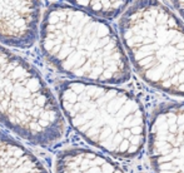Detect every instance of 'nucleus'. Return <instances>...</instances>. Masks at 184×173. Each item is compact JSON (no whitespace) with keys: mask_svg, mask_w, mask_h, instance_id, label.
<instances>
[{"mask_svg":"<svg viewBox=\"0 0 184 173\" xmlns=\"http://www.w3.org/2000/svg\"><path fill=\"white\" fill-rule=\"evenodd\" d=\"M40 2H0V45L26 49L39 38L42 20Z\"/></svg>","mask_w":184,"mask_h":173,"instance_id":"obj_6","label":"nucleus"},{"mask_svg":"<svg viewBox=\"0 0 184 173\" xmlns=\"http://www.w3.org/2000/svg\"><path fill=\"white\" fill-rule=\"evenodd\" d=\"M0 173L49 172L25 146L0 129Z\"/></svg>","mask_w":184,"mask_h":173,"instance_id":"obj_8","label":"nucleus"},{"mask_svg":"<svg viewBox=\"0 0 184 173\" xmlns=\"http://www.w3.org/2000/svg\"><path fill=\"white\" fill-rule=\"evenodd\" d=\"M129 63L149 85L184 97V24L160 2H135L119 19Z\"/></svg>","mask_w":184,"mask_h":173,"instance_id":"obj_3","label":"nucleus"},{"mask_svg":"<svg viewBox=\"0 0 184 173\" xmlns=\"http://www.w3.org/2000/svg\"><path fill=\"white\" fill-rule=\"evenodd\" d=\"M83 12L99 19H113L127 10L128 2H69Z\"/></svg>","mask_w":184,"mask_h":173,"instance_id":"obj_9","label":"nucleus"},{"mask_svg":"<svg viewBox=\"0 0 184 173\" xmlns=\"http://www.w3.org/2000/svg\"><path fill=\"white\" fill-rule=\"evenodd\" d=\"M148 152L154 173H184V104H165L154 112Z\"/></svg>","mask_w":184,"mask_h":173,"instance_id":"obj_5","label":"nucleus"},{"mask_svg":"<svg viewBox=\"0 0 184 173\" xmlns=\"http://www.w3.org/2000/svg\"><path fill=\"white\" fill-rule=\"evenodd\" d=\"M56 100L65 123L89 144L119 158H134L144 148L145 113L129 92L65 80L58 87Z\"/></svg>","mask_w":184,"mask_h":173,"instance_id":"obj_2","label":"nucleus"},{"mask_svg":"<svg viewBox=\"0 0 184 173\" xmlns=\"http://www.w3.org/2000/svg\"><path fill=\"white\" fill-rule=\"evenodd\" d=\"M173 4L175 5V8L179 10L180 15H182V16H183V19H184V2H174Z\"/></svg>","mask_w":184,"mask_h":173,"instance_id":"obj_10","label":"nucleus"},{"mask_svg":"<svg viewBox=\"0 0 184 173\" xmlns=\"http://www.w3.org/2000/svg\"><path fill=\"white\" fill-rule=\"evenodd\" d=\"M39 45L48 62L71 80L107 85L130 79V63L115 30L69 3L45 8Z\"/></svg>","mask_w":184,"mask_h":173,"instance_id":"obj_1","label":"nucleus"},{"mask_svg":"<svg viewBox=\"0 0 184 173\" xmlns=\"http://www.w3.org/2000/svg\"><path fill=\"white\" fill-rule=\"evenodd\" d=\"M0 124L28 143L48 148L65 134L56 97L39 70L0 45Z\"/></svg>","mask_w":184,"mask_h":173,"instance_id":"obj_4","label":"nucleus"},{"mask_svg":"<svg viewBox=\"0 0 184 173\" xmlns=\"http://www.w3.org/2000/svg\"><path fill=\"white\" fill-rule=\"evenodd\" d=\"M55 173H124L108 157L88 148H68L58 153Z\"/></svg>","mask_w":184,"mask_h":173,"instance_id":"obj_7","label":"nucleus"}]
</instances>
